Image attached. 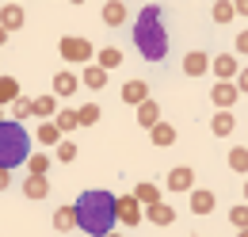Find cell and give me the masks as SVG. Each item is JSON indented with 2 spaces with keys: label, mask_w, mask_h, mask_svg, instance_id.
I'll return each instance as SVG.
<instances>
[{
  "label": "cell",
  "mask_w": 248,
  "mask_h": 237,
  "mask_svg": "<svg viewBox=\"0 0 248 237\" xmlns=\"http://www.w3.org/2000/svg\"><path fill=\"white\" fill-rule=\"evenodd\" d=\"M73 218H77V226H80L88 237L115 234V222H119V218H115V195L103 191V187L84 191V195L73 203Z\"/></svg>",
  "instance_id": "1"
},
{
  "label": "cell",
  "mask_w": 248,
  "mask_h": 237,
  "mask_svg": "<svg viewBox=\"0 0 248 237\" xmlns=\"http://www.w3.org/2000/svg\"><path fill=\"white\" fill-rule=\"evenodd\" d=\"M134 46L145 61H160L168 54V31H164V8L145 4L138 12V27H134Z\"/></svg>",
  "instance_id": "2"
},
{
  "label": "cell",
  "mask_w": 248,
  "mask_h": 237,
  "mask_svg": "<svg viewBox=\"0 0 248 237\" xmlns=\"http://www.w3.org/2000/svg\"><path fill=\"white\" fill-rule=\"evenodd\" d=\"M27 157H31V134L23 130V122L4 118L0 122V169L12 172L19 165H27Z\"/></svg>",
  "instance_id": "3"
},
{
  "label": "cell",
  "mask_w": 248,
  "mask_h": 237,
  "mask_svg": "<svg viewBox=\"0 0 248 237\" xmlns=\"http://www.w3.org/2000/svg\"><path fill=\"white\" fill-rule=\"evenodd\" d=\"M58 50H62L65 61H92V42L88 38H77V34H65L62 42H58Z\"/></svg>",
  "instance_id": "4"
},
{
  "label": "cell",
  "mask_w": 248,
  "mask_h": 237,
  "mask_svg": "<svg viewBox=\"0 0 248 237\" xmlns=\"http://www.w3.org/2000/svg\"><path fill=\"white\" fill-rule=\"evenodd\" d=\"M115 218L123 226H138L141 222V203L134 195H115Z\"/></svg>",
  "instance_id": "5"
},
{
  "label": "cell",
  "mask_w": 248,
  "mask_h": 237,
  "mask_svg": "<svg viewBox=\"0 0 248 237\" xmlns=\"http://www.w3.org/2000/svg\"><path fill=\"white\" fill-rule=\"evenodd\" d=\"M210 96H214L217 111H229V107L237 103V96H241V92H237V85H233V81H217V85H214V92H210Z\"/></svg>",
  "instance_id": "6"
},
{
  "label": "cell",
  "mask_w": 248,
  "mask_h": 237,
  "mask_svg": "<svg viewBox=\"0 0 248 237\" xmlns=\"http://www.w3.org/2000/svg\"><path fill=\"white\" fill-rule=\"evenodd\" d=\"M210 69L217 73V81H233V77L241 73L237 58H229V54H217V58H210Z\"/></svg>",
  "instance_id": "7"
},
{
  "label": "cell",
  "mask_w": 248,
  "mask_h": 237,
  "mask_svg": "<svg viewBox=\"0 0 248 237\" xmlns=\"http://www.w3.org/2000/svg\"><path fill=\"white\" fill-rule=\"evenodd\" d=\"M0 27L8 31V34L19 31L23 27V8H19V4H4V8H0Z\"/></svg>",
  "instance_id": "8"
},
{
  "label": "cell",
  "mask_w": 248,
  "mask_h": 237,
  "mask_svg": "<svg viewBox=\"0 0 248 237\" xmlns=\"http://www.w3.org/2000/svg\"><path fill=\"white\" fill-rule=\"evenodd\" d=\"M80 85V77L73 73V69H62V73H54V96H73Z\"/></svg>",
  "instance_id": "9"
},
{
  "label": "cell",
  "mask_w": 248,
  "mask_h": 237,
  "mask_svg": "<svg viewBox=\"0 0 248 237\" xmlns=\"http://www.w3.org/2000/svg\"><path fill=\"white\" fill-rule=\"evenodd\" d=\"M191 184H195V172L180 165V169H172L168 172V191H191Z\"/></svg>",
  "instance_id": "10"
},
{
  "label": "cell",
  "mask_w": 248,
  "mask_h": 237,
  "mask_svg": "<svg viewBox=\"0 0 248 237\" xmlns=\"http://www.w3.org/2000/svg\"><path fill=\"white\" fill-rule=\"evenodd\" d=\"M206 69H210V58H206L202 50H191V54L184 58V73L187 77H202Z\"/></svg>",
  "instance_id": "11"
},
{
  "label": "cell",
  "mask_w": 248,
  "mask_h": 237,
  "mask_svg": "<svg viewBox=\"0 0 248 237\" xmlns=\"http://www.w3.org/2000/svg\"><path fill=\"white\" fill-rule=\"evenodd\" d=\"M123 100H126V103H134V107L145 103V100H149V85H145V81H126V85H123Z\"/></svg>",
  "instance_id": "12"
},
{
  "label": "cell",
  "mask_w": 248,
  "mask_h": 237,
  "mask_svg": "<svg viewBox=\"0 0 248 237\" xmlns=\"http://www.w3.org/2000/svg\"><path fill=\"white\" fill-rule=\"evenodd\" d=\"M95 65H99L103 73H111V69H119V65H123V50H119V46H103V50L95 54Z\"/></svg>",
  "instance_id": "13"
},
{
  "label": "cell",
  "mask_w": 248,
  "mask_h": 237,
  "mask_svg": "<svg viewBox=\"0 0 248 237\" xmlns=\"http://www.w3.org/2000/svg\"><path fill=\"white\" fill-rule=\"evenodd\" d=\"M141 218H149V222H156V226H172V222H176V210L168 207V203H153Z\"/></svg>",
  "instance_id": "14"
},
{
  "label": "cell",
  "mask_w": 248,
  "mask_h": 237,
  "mask_svg": "<svg viewBox=\"0 0 248 237\" xmlns=\"http://www.w3.org/2000/svg\"><path fill=\"white\" fill-rule=\"evenodd\" d=\"M149 138H153V146L168 149L172 142H176V126H172V122H156L153 130H149Z\"/></svg>",
  "instance_id": "15"
},
{
  "label": "cell",
  "mask_w": 248,
  "mask_h": 237,
  "mask_svg": "<svg viewBox=\"0 0 248 237\" xmlns=\"http://www.w3.org/2000/svg\"><path fill=\"white\" fill-rule=\"evenodd\" d=\"M31 115H38L42 122L54 118V115H58V100H54V96H38V100H31Z\"/></svg>",
  "instance_id": "16"
},
{
  "label": "cell",
  "mask_w": 248,
  "mask_h": 237,
  "mask_svg": "<svg viewBox=\"0 0 248 237\" xmlns=\"http://www.w3.org/2000/svg\"><path fill=\"white\" fill-rule=\"evenodd\" d=\"M23 195H27V199H46V195H50L46 176H27L23 180Z\"/></svg>",
  "instance_id": "17"
},
{
  "label": "cell",
  "mask_w": 248,
  "mask_h": 237,
  "mask_svg": "<svg viewBox=\"0 0 248 237\" xmlns=\"http://www.w3.org/2000/svg\"><path fill=\"white\" fill-rule=\"evenodd\" d=\"M103 23H111V27L126 23V4L123 0H107V4H103Z\"/></svg>",
  "instance_id": "18"
},
{
  "label": "cell",
  "mask_w": 248,
  "mask_h": 237,
  "mask_svg": "<svg viewBox=\"0 0 248 237\" xmlns=\"http://www.w3.org/2000/svg\"><path fill=\"white\" fill-rule=\"evenodd\" d=\"M130 195H134L141 207H153V203H160V187H156V184H138Z\"/></svg>",
  "instance_id": "19"
},
{
  "label": "cell",
  "mask_w": 248,
  "mask_h": 237,
  "mask_svg": "<svg viewBox=\"0 0 248 237\" xmlns=\"http://www.w3.org/2000/svg\"><path fill=\"white\" fill-rule=\"evenodd\" d=\"M191 210H195V214H210V210H214V191H206V187L191 191Z\"/></svg>",
  "instance_id": "20"
},
{
  "label": "cell",
  "mask_w": 248,
  "mask_h": 237,
  "mask_svg": "<svg viewBox=\"0 0 248 237\" xmlns=\"http://www.w3.org/2000/svg\"><path fill=\"white\" fill-rule=\"evenodd\" d=\"M19 96H23V88H19L16 77H0V107H4V103H16Z\"/></svg>",
  "instance_id": "21"
},
{
  "label": "cell",
  "mask_w": 248,
  "mask_h": 237,
  "mask_svg": "<svg viewBox=\"0 0 248 237\" xmlns=\"http://www.w3.org/2000/svg\"><path fill=\"white\" fill-rule=\"evenodd\" d=\"M80 85H84V88H103V85H107V73H103V69H99V65H84V73H80Z\"/></svg>",
  "instance_id": "22"
},
{
  "label": "cell",
  "mask_w": 248,
  "mask_h": 237,
  "mask_svg": "<svg viewBox=\"0 0 248 237\" xmlns=\"http://www.w3.org/2000/svg\"><path fill=\"white\" fill-rule=\"evenodd\" d=\"M138 122H141V126H149V130H153L156 122H160V107H156L153 100H145V103H138Z\"/></svg>",
  "instance_id": "23"
},
{
  "label": "cell",
  "mask_w": 248,
  "mask_h": 237,
  "mask_svg": "<svg viewBox=\"0 0 248 237\" xmlns=\"http://www.w3.org/2000/svg\"><path fill=\"white\" fill-rule=\"evenodd\" d=\"M233 126H237V118H233V111H217L214 122H210V130H214L217 138H225V134H233Z\"/></svg>",
  "instance_id": "24"
},
{
  "label": "cell",
  "mask_w": 248,
  "mask_h": 237,
  "mask_svg": "<svg viewBox=\"0 0 248 237\" xmlns=\"http://www.w3.org/2000/svg\"><path fill=\"white\" fill-rule=\"evenodd\" d=\"M27 172H31V176H46V172H50V157H46V153H31V157H27Z\"/></svg>",
  "instance_id": "25"
},
{
  "label": "cell",
  "mask_w": 248,
  "mask_h": 237,
  "mask_svg": "<svg viewBox=\"0 0 248 237\" xmlns=\"http://www.w3.org/2000/svg\"><path fill=\"white\" fill-rule=\"evenodd\" d=\"M38 142H42V146H58V142H62V130H58L54 122H38Z\"/></svg>",
  "instance_id": "26"
},
{
  "label": "cell",
  "mask_w": 248,
  "mask_h": 237,
  "mask_svg": "<svg viewBox=\"0 0 248 237\" xmlns=\"http://www.w3.org/2000/svg\"><path fill=\"white\" fill-rule=\"evenodd\" d=\"M99 122V103H84V107H77V126H92Z\"/></svg>",
  "instance_id": "27"
},
{
  "label": "cell",
  "mask_w": 248,
  "mask_h": 237,
  "mask_svg": "<svg viewBox=\"0 0 248 237\" xmlns=\"http://www.w3.org/2000/svg\"><path fill=\"white\" fill-rule=\"evenodd\" d=\"M73 226H77V218H73V207H58L54 210V230H73Z\"/></svg>",
  "instance_id": "28"
},
{
  "label": "cell",
  "mask_w": 248,
  "mask_h": 237,
  "mask_svg": "<svg viewBox=\"0 0 248 237\" xmlns=\"http://www.w3.org/2000/svg\"><path fill=\"white\" fill-rule=\"evenodd\" d=\"M229 169H233V172H248V149L245 146L229 149Z\"/></svg>",
  "instance_id": "29"
},
{
  "label": "cell",
  "mask_w": 248,
  "mask_h": 237,
  "mask_svg": "<svg viewBox=\"0 0 248 237\" xmlns=\"http://www.w3.org/2000/svg\"><path fill=\"white\" fill-rule=\"evenodd\" d=\"M54 126H58V130H77V111H73V107H65V111H58V115H54Z\"/></svg>",
  "instance_id": "30"
},
{
  "label": "cell",
  "mask_w": 248,
  "mask_h": 237,
  "mask_svg": "<svg viewBox=\"0 0 248 237\" xmlns=\"http://www.w3.org/2000/svg\"><path fill=\"white\" fill-rule=\"evenodd\" d=\"M233 16H237V12H233L229 0H217V4H214V23H229Z\"/></svg>",
  "instance_id": "31"
},
{
  "label": "cell",
  "mask_w": 248,
  "mask_h": 237,
  "mask_svg": "<svg viewBox=\"0 0 248 237\" xmlns=\"http://www.w3.org/2000/svg\"><path fill=\"white\" fill-rule=\"evenodd\" d=\"M77 153H80V149H77V142H58V161H65V165H69V161H77Z\"/></svg>",
  "instance_id": "32"
},
{
  "label": "cell",
  "mask_w": 248,
  "mask_h": 237,
  "mask_svg": "<svg viewBox=\"0 0 248 237\" xmlns=\"http://www.w3.org/2000/svg\"><path fill=\"white\" fill-rule=\"evenodd\" d=\"M229 222H233L237 230H248V203H245V207H233V210H229Z\"/></svg>",
  "instance_id": "33"
},
{
  "label": "cell",
  "mask_w": 248,
  "mask_h": 237,
  "mask_svg": "<svg viewBox=\"0 0 248 237\" xmlns=\"http://www.w3.org/2000/svg\"><path fill=\"white\" fill-rule=\"evenodd\" d=\"M19 118H31V100H27V96L16 100V122H19Z\"/></svg>",
  "instance_id": "34"
},
{
  "label": "cell",
  "mask_w": 248,
  "mask_h": 237,
  "mask_svg": "<svg viewBox=\"0 0 248 237\" xmlns=\"http://www.w3.org/2000/svg\"><path fill=\"white\" fill-rule=\"evenodd\" d=\"M237 54H248V31L237 34Z\"/></svg>",
  "instance_id": "35"
},
{
  "label": "cell",
  "mask_w": 248,
  "mask_h": 237,
  "mask_svg": "<svg viewBox=\"0 0 248 237\" xmlns=\"http://www.w3.org/2000/svg\"><path fill=\"white\" fill-rule=\"evenodd\" d=\"M237 92H248V69H241V73H237Z\"/></svg>",
  "instance_id": "36"
},
{
  "label": "cell",
  "mask_w": 248,
  "mask_h": 237,
  "mask_svg": "<svg viewBox=\"0 0 248 237\" xmlns=\"http://www.w3.org/2000/svg\"><path fill=\"white\" fill-rule=\"evenodd\" d=\"M8 184H12V172H4V169H0V191H4Z\"/></svg>",
  "instance_id": "37"
},
{
  "label": "cell",
  "mask_w": 248,
  "mask_h": 237,
  "mask_svg": "<svg viewBox=\"0 0 248 237\" xmlns=\"http://www.w3.org/2000/svg\"><path fill=\"white\" fill-rule=\"evenodd\" d=\"M233 12H241V16H248V0H241V4H233Z\"/></svg>",
  "instance_id": "38"
},
{
  "label": "cell",
  "mask_w": 248,
  "mask_h": 237,
  "mask_svg": "<svg viewBox=\"0 0 248 237\" xmlns=\"http://www.w3.org/2000/svg\"><path fill=\"white\" fill-rule=\"evenodd\" d=\"M4 42H8V31H4V27H0V46H4Z\"/></svg>",
  "instance_id": "39"
},
{
  "label": "cell",
  "mask_w": 248,
  "mask_h": 237,
  "mask_svg": "<svg viewBox=\"0 0 248 237\" xmlns=\"http://www.w3.org/2000/svg\"><path fill=\"white\" fill-rule=\"evenodd\" d=\"M237 237H248V230H241V234H237Z\"/></svg>",
  "instance_id": "40"
},
{
  "label": "cell",
  "mask_w": 248,
  "mask_h": 237,
  "mask_svg": "<svg viewBox=\"0 0 248 237\" xmlns=\"http://www.w3.org/2000/svg\"><path fill=\"white\" fill-rule=\"evenodd\" d=\"M0 122H4V107H0Z\"/></svg>",
  "instance_id": "41"
},
{
  "label": "cell",
  "mask_w": 248,
  "mask_h": 237,
  "mask_svg": "<svg viewBox=\"0 0 248 237\" xmlns=\"http://www.w3.org/2000/svg\"><path fill=\"white\" fill-rule=\"evenodd\" d=\"M245 199H248V184H245Z\"/></svg>",
  "instance_id": "42"
},
{
  "label": "cell",
  "mask_w": 248,
  "mask_h": 237,
  "mask_svg": "<svg viewBox=\"0 0 248 237\" xmlns=\"http://www.w3.org/2000/svg\"><path fill=\"white\" fill-rule=\"evenodd\" d=\"M107 237H123V234H107Z\"/></svg>",
  "instance_id": "43"
}]
</instances>
